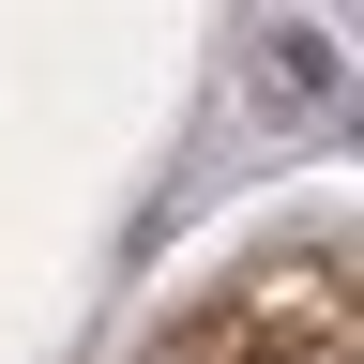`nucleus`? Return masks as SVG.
Masks as SVG:
<instances>
[{
  "label": "nucleus",
  "instance_id": "1",
  "mask_svg": "<svg viewBox=\"0 0 364 364\" xmlns=\"http://www.w3.org/2000/svg\"><path fill=\"white\" fill-rule=\"evenodd\" d=\"M318 364H349V334H318Z\"/></svg>",
  "mask_w": 364,
  "mask_h": 364
}]
</instances>
